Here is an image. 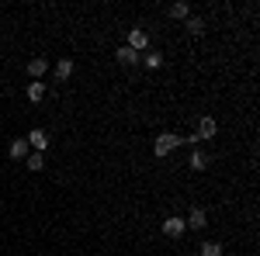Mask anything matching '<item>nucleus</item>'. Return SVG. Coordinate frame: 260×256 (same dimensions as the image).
Here are the masks:
<instances>
[{"label":"nucleus","instance_id":"nucleus-12","mask_svg":"<svg viewBox=\"0 0 260 256\" xmlns=\"http://www.w3.org/2000/svg\"><path fill=\"white\" fill-rule=\"evenodd\" d=\"M56 77H59V80L73 77V59H59V62H56Z\"/></svg>","mask_w":260,"mask_h":256},{"label":"nucleus","instance_id":"nucleus-11","mask_svg":"<svg viewBox=\"0 0 260 256\" xmlns=\"http://www.w3.org/2000/svg\"><path fill=\"white\" fill-rule=\"evenodd\" d=\"M187 166H191V170H205V166H208V153L194 149V153H191V159H187Z\"/></svg>","mask_w":260,"mask_h":256},{"label":"nucleus","instance_id":"nucleus-15","mask_svg":"<svg viewBox=\"0 0 260 256\" xmlns=\"http://www.w3.org/2000/svg\"><path fill=\"white\" fill-rule=\"evenodd\" d=\"M187 31H191V35H201V31H205V21L201 18H187Z\"/></svg>","mask_w":260,"mask_h":256},{"label":"nucleus","instance_id":"nucleus-8","mask_svg":"<svg viewBox=\"0 0 260 256\" xmlns=\"http://www.w3.org/2000/svg\"><path fill=\"white\" fill-rule=\"evenodd\" d=\"M184 225H191V229H205V225H208L205 208H191V215H187V222H184Z\"/></svg>","mask_w":260,"mask_h":256},{"label":"nucleus","instance_id":"nucleus-4","mask_svg":"<svg viewBox=\"0 0 260 256\" xmlns=\"http://www.w3.org/2000/svg\"><path fill=\"white\" fill-rule=\"evenodd\" d=\"M146 45H149V35H146L142 28H132V31H128V49H132V52H142Z\"/></svg>","mask_w":260,"mask_h":256},{"label":"nucleus","instance_id":"nucleus-7","mask_svg":"<svg viewBox=\"0 0 260 256\" xmlns=\"http://www.w3.org/2000/svg\"><path fill=\"white\" fill-rule=\"evenodd\" d=\"M115 59H118V66H136L139 62V52H132L128 45H121L118 52H115Z\"/></svg>","mask_w":260,"mask_h":256},{"label":"nucleus","instance_id":"nucleus-3","mask_svg":"<svg viewBox=\"0 0 260 256\" xmlns=\"http://www.w3.org/2000/svg\"><path fill=\"white\" fill-rule=\"evenodd\" d=\"M163 236H170V239L184 236V218H180V215H170L167 222H163Z\"/></svg>","mask_w":260,"mask_h":256},{"label":"nucleus","instance_id":"nucleus-5","mask_svg":"<svg viewBox=\"0 0 260 256\" xmlns=\"http://www.w3.org/2000/svg\"><path fill=\"white\" fill-rule=\"evenodd\" d=\"M7 156L11 159H28V138H14V142H11V145H7Z\"/></svg>","mask_w":260,"mask_h":256},{"label":"nucleus","instance_id":"nucleus-6","mask_svg":"<svg viewBox=\"0 0 260 256\" xmlns=\"http://www.w3.org/2000/svg\"><path fill=\"white\" fill-rule=\"evenodd\" d=\"M215 132H219L215 118H201L198 121V135H194V138H215Z\"/></svg>","mask_w":260,"mask_h":256},{"label":"nucleus","instance_id":"nucleus-1","mask_svg":"<svg viewBox=\"0 0 260 256\" xmlns=\"http://www.w3.org/2000/svg\"><path fill=\"white\" fill-rule=\"evenodd\" d=\"M177 145H184V138L174 135V132H163V135L156 138V145H153V153H156V159H163V156H170Z\"/></svg>","mask_w":260,"mask_h":256},{"label":"nucleus","instance_id":"nucleus-9","mask_svg":"<svg viewBox=\"0 0 260 256\" xmlns=\"http://www.w3.org/2000/svg\"><path fill=\"white\" fill-rule=\"evenodd\" d=\"M170 18L187 21V18H191V4H187V0H177V4H170Z\"/></svg>","mask_w":260,"mask_h":256},{"label":"nucleus","instance_id":"nucleus-17","mask_svg":"<svg viewBox=\"0 0 260 256\" xmlns=\"http://www.w3.org/2000/svg\"><path fill=\"white\" fill-rule=\"evenodd\" d=\"M146 66H149V69H160V66H163V56H160V52H149V56H146Z\"/></svg>","mask_w":260,"mask_h":256},{"label":"nucleus","instance_id":"nucleus-2","mask_svg":"<svg viewBox=\"0 0 260 256\" xmlns=\"http://www.w3.org/2000/svg\"><path fill=\"white\" fill-rule=\"evenodd\" d=\"M28 149H35V153H45V149H49V135H45L42 128H31V132H28Z\"/></svg>","mask_w":260,"mask_h":256},{"label":"nucleus","instance_id":"nucleus-13","mask_svg":"<svg viewBox=\"0 0 260 256\" xmlns=\"http://www.w3.org/2000/svg\"><path fill=\"white\" fill-rule=\"evenodd\" d=\"M24 163H28V170H31V173H39L42 166H45V156H42V153H28Z\"/></svg>","mask_w":260,"mask_h":256},{"label":"nucleus","instance_id":"nucleus-14","mask_svg":"<svg viewBox=\"0 0 260 256\" xmlns=\"http://www.w3.org/2000/svg\"><path fill=\"white\" fill-rule=\"evenodd\" d=\"M42 97H45V83H28V100H35V104H39Z\"/></svg>","mask_w":260,"mask_h":256},{"label":"nucleus","instance_id":"nucleus-10","mask_svg":"<svg viewBox=\"0 0 260 256\" xmlns=\"http://www.w3.org/2000/svg\"><path fill=\"white\" fill-rule=\"evenodd\" d=\"M45 69H49V62L42 59V56H35V59L28 62V77H35V80H42V77H45Z\"/></svg>","mask_w":260,"mask_h":256},{"label":"nucleus","instance_id":"nucleus-16","mask_svg":"<svg viewBox=\"0 0 260 256\" xmlns=\"http://www.w3.org/2000/svg\"><path fill=\"white\" fill-rule=\"evenodd\" d=\"M201 256H222V246L219 242H205L201 246Z\"/></svg>","mask_w":260,"mask_h":256}]
</instances>
